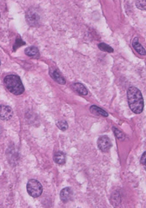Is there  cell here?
Masks as SVG:
<instances>
[{
  "label": "cell",
  "instance_id": "obj_8",
  "mask_svg": "<svg viewBox=\"0 0 146 208\" xmlns=\"http://www.w3.org/2000/svg\"><path fill=\"white\" fill-rule=\"evenodd\" d=\"M132 45L135 50L141 55H146V51L142 45L139 42L138 38L135 37L133 39Z\"/></svg>",
  "mask_w": 146,
  "mask_h": 208
},
{
  "label": "cell",
  "instance_id": "obj_4",
  "mask_svg": "<svg viewBox=\"0 0 146 208\" xmlns=\"http://www.w3.org/2000/svg\"><path fill=\"white\" fill-rule=\"evenodd\" d=\"M99 149L103 152H106L109 150L112 144L110 138L106 135L100 137L97 142Z\"/></svg>",
  "mask_w": 146,
  "mask_h": 208
},
{
  "label": "cell",
  "instance_id": "obj_6",
  "mask_svg": "<svg viewBox=\"0 0 146 208\" xmlns=\"http://www.w3.org/2000/svg\"><path fill=\"white\" fill-rule=\"evenodd\" d=\"M13 112L9 106L4 105H0V118L3 120H7L12 117Z\"/></svg>",
  "mask_w": 146,
  "mask_h": 208
},
{
  "label": "cell",
  "instance_id": "obj_17",
  "mask_svg": "<svg viewBox=\"0 0 146 208\" xmlns=\"http://www.w3.org/2000/svg\"><path fill=\"white\" fill-rule=\"evenodd\" d=\"M137 7L141 10H146V0H137L135 3Z\"/></svg>",
  "mask_w": 146,
  "mask_h": 208
},
{
  "label": "cell",
  "instance_id": "obj_7",
  "mask_svg": "<svg viewBox=\"0 0 146 208\" xmlns=\"http://www.w3.org/2000/svg\"><path fill=\"white\" fill-rule=\"evenodd\" d=\"M73 195V192L70 187L63 188L60 191V197L61 200L64 203H66L70 200Z\"/></svg>",
  "mask_w": 146,
  "mask_h": 208
},
{
  "label": "cell",
  "instance_id": "obj_2",
  "mask_svg": "<svg viewBox=\"0 0 146 208\" xmlns=\"http://www.w3.org/2000/svg\"><path fill=\"white\" fill-rule=\"evenodd\" d=\"M4 84L10 92L18 95L24 92L25 89L19 76L13 74L6 76L3 80Z\"/></svg>",
  "mask_w": 146,
  "mask_h": 208
},
{
  "label": "cell",
  "instance_id": "obj_15",
  "mask_svg": "<svg viewBox=\"0 0 146 208\" xmlns=\"http://www.w3.org/2000/svg\"><path fill=\"white\" fill-rule=\"evenodd\" d=\"M98 46L99 49L103 51L111 53L114 51V49L112 47L104 42L99 43Z\"/></svg>",
  "mask_w": 146,
  "mask_h": 208
},
{
  "label": "cell",
  "instance_id": "obj_1",
  "mask_svg": "<svg viewBox=\"0 0 146 208\" xmlns=\"http://www.w3.org/2000/svg\"><path fill=\"white\" fill-rule=\"evenodd\" d=\"M129 106L134 113L139 114L143 111L144 101L140 91L134 86L129 87L127 92Z\"/></svg>",
  "mask_w": 146,
  "mask_h": 208
},
{
  "label": "cell",
  "instance_id": "obj_18",
  "mask_svg": "<svg viewBox=\"0 0 146 208\" xmlns=\"http://www.w3.org/2000/svg\"><path fill=\"white\" fill-rule=\"evenodd\" d=\"M56 125L59 129L63 131L66 130L68 127V124L65 120L60 121L57 122Z\"/></svg>",
  "mask_w": 146,
  "mask_h": 208
},
{
  "label": "cell",
  "instance_id": "obj_13",
  "mask_svg": "<svg viewBox=\"0 0 146 208\" xmlns=\"http://www.w3.org/2000/svg\"><path fill=\"white\" fill-rule=\"evenodd\" d=\"M74 89L80 95L85 96L87 95L88 91L85 86L82 83L77 82L73 85Z\"/></svg>",
  "mask_w": 146,
  "mask_h": 208
},
{
  "label": "cell",
  "instance_id": "obj_14",
  "mask_svg": "<svg viewBox=\"0 0 146 208\" xmlns=\"http://www.w3.org/2000/svg\"><path fill=\"white\" fill-rule=\"evenodd\" d=\"M110 202L113 206L118 205L120 201V197L119 193L115 191L112 193L110 197Z\"/></svg>",
  "mask_w": 146,
  "mask_h": 208
},
{
  "label": "cell",
  "instance_id": "obj_9",
  "mask_svg": "<svg viewBox=\"0 0 146 208\" xmlns=\"http://www.w3.org/2000/svg\"><path fill=\"white\" fill-rule=\"evenodd\" d=\"M53 160L56 163L58 164H64L66 162V156L65 153L61 151H58L53 155Z\"/></svg>",
  "mask_w": 146,
  "mask_h": 208
},
{
  "label": "cell",
  "instance_id": "obj_20",
  "mask_svg": "<svg viewBox=\"0 0 146 208\" xmlns=\"http://www.w3.org/2000/svg\"><path fill=\"white\" fill-rule=\"evenodd\" d=\"M140 162L142 164L146 166V151L142 154L140 159Z\"/></svg>",
  "mask_w": 146,
  "mask_h": 208
},
{
  "label": "cell",
  "instance_id": "obj_5",
  "mask_svg": "<svg viewBox=\"0 0 146 208\" xmlns=\"http://www.w3.org/2000/svg\"><path fill=\"white\" fill-rule=\"evenodd\" d=\"M25 18L29 24L31 26H35L38 23L40 17L36 11L30 10L27 13Z\"/></svg>",
  "mask_w": 146,
  "mask_h": 208
},
{
  "label": "cell",
  "instance_id": "obj_12",
  "mask_svg": "<svg viewBox=\"0 0 146 208\" xmlns=\"http://www.w3.org/2000/svg\"><path fill=\"white\" fill-rule=\"evenodd\" d=\"M50 74L52 78L57 83L62 85L65 84L66 81L65 79L56 70H53Z\"/></svg>",
  "mask_w": 146,
  "mask_h": 208
},
{
  "label": "cell",
  "instance_id": "obj_16",
  "mask_svg": "<svg viewBox=\"0 0 146 208\" xmlns=\"http://www.w3.org/2000/svg\"><path fill=\"white\" fill-rule=\"evenodd\" d=\"M25 44V42L23 41L21 37H17L13 46V51H15L18 48Z\"/></svg>",
  "mask_w": 146,
  "mask_h": 208
},
{
  "label": "cell",
  "instance_id": "obj_3",
  "mask_svg": "<svg viewBox=\"0 0 146 208\" xmlns=\"http://www.w3.org/2000/svg\"><path fill=\"white\" fill-rule=\"evenodd\" d=\"M26 188L28 194L34 198L40 196L43 191L42 186L41 183L37 180L32 179L29 180Z\"/></svg>",
  "mask_w": 146,
  "mask_h": 208
},
{
  "label": "cell",
  "instance_id": "obj_11",
  "mask_svg": "<svg viewBox=\"0 0 146 208\" xmlns=\"http://www.w3.org/2000/svg\"><path fill=\"white\" fill-rule=\"evenodd\" d=\"M24 52L26 55L29 57H35L39 54L38 47L34 45L26 47L25 49Z\"/></svg>",
  "mask_w": 146,
  "mask_h": 208
},
{
  "label": "cell",
  "instance_id": "obj_10",
  "mask_svg": "<svg viewBox=\"0 0 146 208\" xmlns=\"http://www.w3.org/2000/svg\"><path fill=\"white\" fill-rule=\"evenodd\" d=\"M90 112L93 114L97 115H101L103 116H108V113L101 108L96 105H92L90 108Z\"/></svg>",
  "mask_w": 146,
  "mask_h": 208
},
{
  "label": "cell",
  "instance_id": "obj_19",
  "mask_svg": "<svg viewBox=\"0 0 146 208\" xmlns=\"http://www.w3.org/2000/svg\"><path fill=\"white\" fill-rule=\"evenodd\" d=\"M113 130L116 136L119 139H122L123 136L122 133L117 128L115 127L113 128Z\"/></svg>",
  "mask_w": 146,
  "mask_h": 208
}]
</instances>
